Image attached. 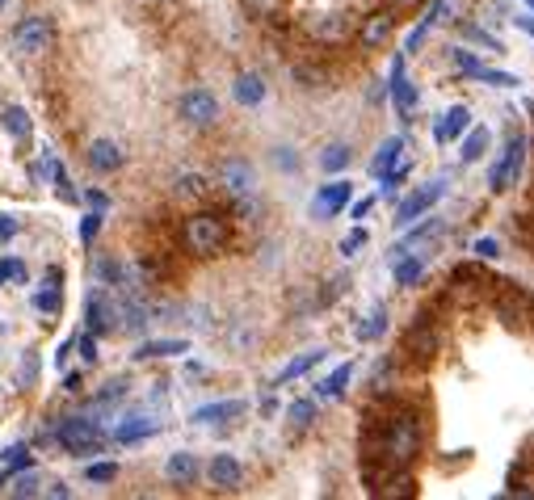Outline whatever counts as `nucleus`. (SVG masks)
Listing matches in <instances>:
<instances>
[{
	"mask_svg": "<svg viewBox=\"0 0 534 500\" xmlns=\"http://www.w3.org/2000/svg\"><path fill=\"white\" fill-rule=\"evenodd\" d=\"M522 156H526V139H522V134H510V144H505V156H501V164L492 169V177H488V185H492L497 194H501V190H510L513 177L522 172Z\"/></svg>",
	"mask_w": 534,
	"mask_h": 500,
	"instance_id": "1a4fd4ad",
	"label": "nucleus"
},
{
	"mask_svg": "<svg viewBox=\"0 0 534 500\" xmlns=\"http://www.w3.org/2000/svg\"><path fill=\"white\" fill-rule=\"evenodd\" d=\"M228 236H231L228 219L215 215V210H198V215H190L182 223V245L194 256H219L228 248Z\"/></svg>",
	"mask_w": 534,
	"mask_h": 500,
	"instance_id": "f03ea898",
	"label": "nucleus"
},
{
	"mask_svg": "<svg viewBox=\"0 0 534 500\" xmlns=\"http://www.w3.org/2000/svg\"><path fill=\"white\" fill-rule=\"evenodd\" d=\"M34 375H38V366H34V357L25 354V362H22V383H25V387H34Z\"/></svg>",
	"mask_w": 534,
	"mask_h": 500,
	"instance_id": "603ef678",
	"label": "nucleus"
},
{
	"mask_svg": "<svg viewBox=\"0 0 534 500\" xmlns=\"http://www.w3.org/2000/svg\"><path fill=\"white\" fill-rule=\"evenodd\" d=\"M231 93H236V101H240V106H248V110H253V106H261V101H266V80H261L257 72H244V76H236Z\"/></svg>",
	"mask_w": 534,
	"mask_h": 500,
	"instance_id": "412c9836",
	"label": "nucleus"
},
{
	"mask_svg": "<svg viewBox=\"0 0 534 500\" xmlns=\"http://www.w3.org/2000/svg\"><path fill=\"white\" fill-rule=\"evenodd\" d=\"M307 38L312 42H320V47H337V42H345V38H353V17L341 9H328V13H312L304 22Z\"/></svg>",
	"mask_w": 534,
	"mask_h": 500,
	"instance_id": "20e7f679",
	"label": "nucleus"
},
{
	"mask_svg": "<svg viewBox=\"0 0 534 500\" xmlns=\"http://www.w3.org/2000/svg\"><path fill=\"white\" fill-rule=\"evenodd\" d=\"M190 354V341H144L135 349V362H152V357H177Z\"/></svg>",
	"mask_w": 534,
	"mask_h": 500,
	"instance_id": "a878e982",
	"label": "nucleus"
},
{
	"mask_svg": "<svg viewBox=\"0 0 534 500\" xmlns=\"http://www.w3.org/2000/svg\"><path fill=\"white\" fill-rule=\"evenodd\" d=\"M98 232H101V210H93V215H85V219H80V240H85V245H93V240H98Z\"/></svg>",
	"mask_w": 534,
	"mask_h": 500,
	"instance_id": "c03bdc74",
	"label": "nucleus"
},
{
	"mask_svg": "<svg viewBox=\"0 0 534 500\" xmlns=\"http://www.w3.org/2000/svg\"><path fill=\"white\" fill-rule=\"evenodd\" d=\"M72 349H76V341L60 345V354H55V366H63V362H68V354H72Z\"/></svg>",
	"mask_w": 534,
	"mask_h": 500,
	"instance_id": "4d7b16f0",
	"label": "nucleus"
},
{
	"mask_svg": "<svg viewBox=\"0 0 534 500\" xmlns=\"http://www.w3.org/2000/svg\"><path fill=\"white\" fill-rule=\"evenodd\" d=\"M454 282H484V269L480 265H459L454 269Z\"/></svg>",
	"mask_w": 534,
	"mask_h": 500,
	"instance_id": "3c124183",
	"label": "nucleus"
},
{
	"mask_svg": "<svg viewBox=\"0 0 534 500\" xmlns=\"http://www.w3.org/2000/svg\"><path fill=\"white\" fill-rule=\"evenodd\" d=\"M358 47L362 51H379V47H388L391 34H396V9H375V13H366L362 22H358Z\"/></svg>",
	"mask_w": 534,
	"mask_h": 500,
	"instance_id": "423d86ee",
	"label": "nucleus"
},
{
	"mask_svg": "<svg viewBox=\"0 0 534 500\" xmlns=\"http://www.w3.org/2000/svg\"><path fill=\"white\" fill-rule=\"evenodd\" d=\"M383 332H388V307L379 303V307H370L366 319L358 324V337H362V341H375V337H383Z\"/></svg>",
	"mask_w": 534,
	"mask_h": 500,
	"instance_id": "c85d7f7f",
	"label": "nucleus"
},
{
	"mask_svg": "<svg viewBox=\"0 0 534 500\" xmlns=\"http://www.w3.org/2000/svg\"><path fill=\"white\" fill-rule=\"evenodd\" d=\"M370 207H375V198H362V202H353V219H366V215H370Z\"/></svg>",
	"mask_w": 534,
	"mask_h": 500,
	"instance_id": "864d4df0",
	"label": "nucleus"
},
{
	"mask_svg": "<svg viewBox=\"0 0 534 500\" xmlns=\"http://www.w3.org/2000/svg\"><path fill=\"white\" fill-rule=\"evenodd\" d=\"M526 5H530V9H534V0H526Z\"/></svg>",
	"mask_w": 534,
	"mask_h": 500,
	"instance_id": "052dcab7",
	"label": "nucleus"
},
{
	"mask_svg": "<svg viewBox=\"0 0 534 500\" xmlns=\"http://www.w3.org/2000/svg\"><path fill=\"white\" fill-rule=\"evenodd\" d=\"M240 412H244V400H219V403H207V408H194V421L198 425H219V421H231Z\"/></svg>",
	"mask_w": 534,
	"mask_h": 500,
	"instance_id": "b1692460",
	"label": "nucleus"
},
{
	"mask_svg": "<svg viewBox=\"0 0 534 500\" xmlns=\"http://www.w3.org/2000/svg\"><path fill=\"white\" fill-rule=\"evenodd\" d=\"M446 185H450L446 177H434V181H429V185H421V190H413V194H408V198H404V202H400V210H396V223H400V227H408V223H413V219H421V215H426V210L434 207L437 198L446 194Z\"/></svg>",
	"mask_w": 534,
	"mask_h": 500,
	"instance_id": "6e6552de",
	"label": "nucleus"
},
{
	"mask_svg": "<svg viewBox=\"0 0 534 500\" xmlns=\"http://www.w3.org/2000/svg\"><path fill=\"white\" fill-rule=\"evenodd\" d=\"M350 156H353L350 144H328L324 156H320V169H324V172H341L345 164H350Z\"/></svg>",
	"mask_w": 534,
	"mask_h": 500,
	"instance_id": "473e14b6",
	"label": "nucleus"
},
{
	"mask_svg": "<svg viewBox=\"0 0 534 500\" xmlns=\"http://www.w3.org/2000/svg\"><path fill=\"white\" fill-rule=\"evenodd\" d=\"M47 496H68V484H63V479H60V484H51Z\"/></svg>",
	"mask_w": 534,
	"mask_h": 500,
	"instance_id": "bf43d9fd",
	"label": "nucleus"
},
{
	"mask_svg": "<svg viewBox=\"0 0 534 500\" xmlns=\"http://www.w3.org/2000/svg\"><path fill=\"white\" fill-rule=\"evenodd\" d=\"M0 9H5V0H0Z\"/></svg>",
	"mask_w": 534,
	"mask_h": 500,
	"instance_id": "680f3d73",
	"label": "nucleus"
},
{
	"mask_svg": "<svg viewBox=\"0 0 534 500\" xmlns=\"http://www.w3.org/2000/svg\"><path fill=\"white\" fill-rule=\"evenodd\" d=\"M240 5L248 17H261V22H269V17H278L286 9V0H240Z\"/></svg>",
	"mask_w": 534,
	"mask_h": 500,
	"instance_id": "c9c22d12",
	"label": "nucleus"
},
{
	"mask_svg": "<svg viewBox=\"0 0 534 500\" xmlns=\"http://www.w3.org/2000/svg\"><path fill=\"white\" fill-rule=\"evenodd\" d=\"M5 282H25V261L5 256V261H0V286H5Z\"/></svg>",
	"mask_w": 534,
	"mask_h": 500,
	"instance_id": "79ce46f5",
	"label": "nucleus"
},
{
	"mask_svg": "<svg viewBox=\"0 0 534 500\" xmlns=\"http://www.w3.org/2000/svg\"><path fill=\"white\" fill-rule=\"evenodd\" d=\"M219 185H223L228 194H236V198H248V194H253V185H257L253 164L240 160V156L223 160V164H219Z\"/></svg>",
	"mask_w": 534,
	"mask_h": 500,
	"instance_id": "9d476101",
	"label": "nucleus"
},
{
	"mask_svg": "<svg viewBox=\"0 0 534 500\" xmlns=\"http://www.w3.org/2000/svg\"><path fill=\"white\" fill-rule=\"evenodd\" d=\"M295 76H299L304 85H324V80H328L324 68H307V63H299V68H295Z\"/></svg>",
	"mask_w": 534,
	"mask_h": 500,
	"instance_id": "a18cd8bd",
	"label": "nucleus"
},
{
	"mask_svg": "<svg viewBox=\"0 0 534 500\" xmlns=\"http://www.w3.org/2000/svg\"><path fill=\"white\" fill-rule=\"evenodd\" d=\"M55 441H60L68 454H98L101 450V425L89 421V416H68L55 429Z\"/></svg>",
	"mask_w": 534,
	"mask_h": 500,
	"instance_id": "7ed1b4c3",
	"label": "nucleus"
},
{
	"mask_svg": "<svg viewBox=\"0 0 534 500\" xmlns=\"http://www.w3.org/2000/svg\"><path fill=\"white\" fill-rule=\"evenodd\" d=\"M156 429H160V421H152V416H131V421H122V425L114 429V441H122V446H131V441L152 438Z\"/></svg>",
	"mask_w": 534,
	"mask_h": 500,
	"instance_id": "4be33fe9",
	"label": "nucleus"
},
{
	"mask_svg": "<svg viewBox=\"0 0 534 500\" xmlns=\"http://www.w3.org/2000/svg\"><path fill=\"white\" fill-rule=\"evenodd\" d=\"M400 156H404V139H400V134H391V139H383V144H379L375 160H370V172H375V177H383V172H388Z\"/></svg>",
	"mask_w": 534,
	"mask_h": 500,
	"instance_id": "bb28decb",
	"label": "nucleus"
},
{
	"mask_svg": "<svg viewBox=\"0 0 534 500\" xmlns=\"http://www.w3.org/2000/svg\"><path fill=\"white\" fill-rule=\"evenodd\" d=\"M450 9H454V0H434V5H429V13L421 17V22H417V30H413V34H408L404 51H417V47H421V42H426V34L434 30V22H437V17H446Z\"/></svg>",
	"mask_w": 534,
	"mask_h": 500,
	"instance_id": "5701e85b",
	"label": "nucleus"
},
{
	"mask_svg": "<svg viewBox=\"0 0 534 500\" xmlns=\"http://www.w3.org/2000/svg\"><path fill=\"white\" fill-rule=\"evenodd\" d=\"M177 114H182L185 126L207 131V126L219 123V101H215V93H207V88H190V93L177 101Z\"/></svg>",
	"mask_w": 534,
	"mask_h": 500,
	"instance_id": "0eeeda50",
	"label": "nucleus"
},
{
	"mask_svg": "<svg viewBox=\"0 0 534 500\" xmlns=\"http://www.w3.org/2000/svg\"><path fill=\"white\" fill-rule=\"evenodd\" d=\"M207 479H211V488H223V492L240 488V484H244L240 458H236V454H215V458H211V467H207Z\"/></svg>",
	"mask_w": 534,
	"mask_h": 500,
	"instance_id": "ddd939ff",
	"label": "nucleus"
},
{
	"mask_svg": "<svg viewBox=\"0 0 534 500\" xmlns=\"http://www.w3.org/2000/svg\"><path fill=\"white\" fill-rule=\"evenodd\" d=\"M164 476L177 484V488H190L198 479V458L190 450H177V454H169V463H164Z\"/></svg>",
	"mask_w": 534,
	"mask_h": 500,
	"instance_id": "aec40b11",
	"label": "nucleus"
},
{
	"mask_svg": "<svg viewBox=\"0 0 534 500\" xmlns=\"http://www.w3.org/2000/svg\"><path fill=\"white\" fill-rule=\"evenodd\" d=\"M426 450V425H421V416L417 412H391L379 429V446H375V458L391 467V471H400V467H413Z\"/></svg>",
	"mask_w": 534,
	"mask_h": 500,
	"instance_id": "f257e3e1",
	"label": "nucleus"
},
{
	"mask_svg": "<svg viewBox=\"0 0 534 500\" xmlns=\"http://www.w3.org/2000/svg\"><path fill=\"white\" fill-rule=\"evenodd\" d=\"M85 198H89V207H98V210H106V207H109V198L101 194V190H89Z\"/></svg>",
	"mask_w": 534,
	"mask_h": 500,
	"instance_id": "5fc2aeb1",
	"label": "nucleus"
},
{
	"mask_svg": "<svg viewBox=\"0 0 534 500\" xmlns=\"http://www.w3.org/2000/svg\"><path fill=\"white\" fill-rule=\"evenodd\" d=\"M353 198V185L350 181H328V185H320V194H316V202H312V215L316 219H333L337 210H345V202Z\"/></svg>",
	"mask_w": 534,
	"mask_h": 500,
	"instance_id": "f8f14e48",
	"label": "nucleus"
},
{
	"mask_svg": "<svg viewBox=\"0 0 534 500\" xmlns=\"http://www.w3.org/2000/svg\"><path fill=\"white\" fill-rule=\"evenodd\" d=\"M76 349H80V357H85V362H98V337H93V332H85V337L76 341Z\"/></svg>",
	"mask_w": 534,
	"mask_h": 500,
	"instance_id": "de8ad7c7",
	"label": "nucleus"
},
{
	"mask_svg": "<svg viewBox=\"0 0 534 500\" xmlns=\"http://www.w3.org/2000/svg\"><path fill=\"white\" fill-rule=\"evenodd\" d=\"M286 421H291V429H307L312 421H316V403H312V400H295L291 408H286Z\"/></svg>",
	"mask_w": 534,
	"mask_h": 500,
	"instance_id": "e433bc0d",
	"label": "nucleus"
},
{
	"mask_svg": "<svg viewBox=\"0 0 534 500\" xmlns=\"http://www.w3.org/2000/svg\"><path fill=\"white\" fill-rule=\"evenodd\" d=\"M391 97H396V114H400L404 123H413V106H417V88L413 80L404 76V55L391 63Z\"/></svg>",
	"mask_w": 534,
	"mask_h": 500,
	"instance_id": "dca6fc26",
	"label": "nucleus"
},
{
	"mask_svg": "<svg viewBox=\"0 0 534 500\" xmlns=\"http://www.w3.org/2000/svg\"><path fill=\"white\" fill-rule=\"evenodd\" d=\"M85 479L89 484H114V479H118V463H89Z\"/></svg>",
	"mask_w": 534,
	"mask_h": 500,
	"instance_id": "ea45409f",
	"label": "nucleus"
},
{
	"mask_svg": "<svg viewBox=\"0 0 534 500\" xmlns=\"http://www.w3.org/2000/svg\"><path fill=\"white\" fill-rule=\"evenodd\" d=\"M388 5H391V9H396V13H400V9H417L421 0H388Z\"/></svg>",
	"mask_w": 534,
	"mask_h": 500,
	"instance_id": "13d9d810",
	"label": "nucleus"
},
{
	"mask_svg": "<svg viewBox=\"0 0 534 500\" xmlns=\"http://www.w3.org/2000/svg\"><path fill=\"white\" fill-rule=\"evenodd\" d=\"M13 496H38V476H34V467H25L22 476H17V484H13Z\"/></svg>",
	"mask_w": 534,
	"mask_h": 500,
	"instance_id": "37998d69",
	"label": "nucleus"
},
{
	"mask_svg": "<svg viewBox=\"0 0 534 500\" xmlns=\"http://www.w3.org/2000/svg\"><path fill=\"white\" fill-rule=\"evenodd\" d=\"M526 307H534V299H526L522 291H505V294H501V303H497V311H501L505 324H522Z\"/></svg>",
	"mask_w": 534,
	"mask_h": 500,
	"instance_id": "393cba45",
	"label": "nucleus"
},
{
	"mask_svg": "<svg viewBox=\"0 0 534 500\" xmlns=\"http://www.w3.org/2000/svg\"><path fill=\"white\" fill-rule=\"evenodd\" d=\"M421 273H426V261L421 256H404L396 265V286H413V282H421Z\"/></svg>",
	"mask_w": 534,
	"mask_h": 500,
	"instance_id": "f704fd0d",
	"label": "nucleus"
},
{
	"mask_svg": "<svg viewBox=\"0 0 534 500\" xmlns=\"http://www.w3.org/2000/svg\"><path fill=\"white\" fill-rule=\"evenodd\" d=\"M454 60H459V68L467 76H475V80H484V85H497V88H510V85H518L510 72H492V68H484V63L475 60V55H467V51H454Z\"/></svg>",
	"mask_w": 534,
	"mask_h": 500,
	"instance_id": "a211bd4d",
	"label": "nucleus"
},
{
	"mask_svg": "<svg viewBox=\"0 0 534 500\" xmlns=\"http://www.w3.org/2000/svg\"><path fill=\"white\" fill-rule=\"evenodd\" d=\"M17 227H22V223L13 219V215H0V245H9L13 236H17Z\"/></svg>",
	"mask_w": 534,
	"mask_h": 500,
	"instance_id": "8fccbe9b",
	"label": "nucleus"
},
{
	"mask_svg": "<svg viewBox=\"0 0 534 500\" xmlns=\"http://www.w3.org/2000/svg\"><path fill=\"white\" fill-rule=\"evenodd\" d=\"M350 375H353L350 362H345V366H337L333 375L324 378V383H316V395H320V400H341V395H345V387H350Z\"/></svg>",
	"mask_w": 534,
	"mask_h": 500,
	"instance_id": "cd10ccee",
	"label": "nucleus"
},
{
	"mask_svg": "<svg viewBox=\"0 0 534 500\" xmlns=\"http://www.w3.org/2000/svg\"><path fill=\"white\" fill-rule=\"evenodd\" d=\"M475 256H484V261H492V256H501V245L492 240V236H484V240H475Z\"/></svg>",
	"mask_w": 534,
	"mask_h": 500,
	"instance_id": "09e8293b",
	"label": "nucleus"
},
{
	"mask_svg": "<svg viewBox=\"0 0 534 500\" xmlns=\"http://www.w3.org/2000/svg\"><path fill=\"white\" fill-rule=\"evenodd\" d=\"M320 357H324L320 349H312V354H304V357H295L291 366H286L278 378H274V387H278V383H291V378H299V375H307L312 366H320Z\"/></svg>",
	"mask_w": 534,
	"mask_h": 500,
	"instance_id": "72a5a7b5",
	"label": "nucleus"
},
{
	"mask_svg": "<svg viewBox=\"0 0 534 500\" xmlns=\"http://www.w3.org/2000/svg\"><path fill=\"white\" fill-rule=\"evenodd\" d=\"M207 194V177L202 172H182L177 177V198H202Z\"/></svg>",
	"mask_w": 534,
	"mask_h": 500,
	"instance_id": "4c0bfd02",
	"label": "nucleus"
},
{
	"mask_svg": "<svg viewBox=\"0 0 534 500\" xmlns=\"http://www.w3.org/2000/svg\"><path fill=\"white\" fill-rule=\"evenodd\" d=\"M467 126H472V110H467V106H450V110L442 114V123H437L434 139H437V144H454Z\"/></svg>",
	"mask_w": 534,
	"mask_h": 500,
	"instance_id": "6ab92c4d",
	"label": "nucleus"
},
{
	"mask_svg": "<svg viewBox=\"0 0 534 500\" xmlns=\"http://www.w3.org/2000/svg\"><path fill=\"white\" fill-rule=\"evenodd\" d=\"M370 492H375L379 500H408V496H417V476L408 471V467H400L396 476L383 479V484H375Z\"/></svg>",
	"mask_w": 534,
	"mask_h": 500,
	"instance_id": "f3484780",
	"label": "nucleus"
},
{
	"mask_svg": "<svg viewBox=\"0 0 534 500\" xmlns=\"http://www.w3.org/2000/svg\"><path fill=\"white\" fill-rule=\"evenodd\" d=\"M0 123H5V131H9L13 139H30V114H25L22 106H9V110L0 114Z\"/></svg>",
	"mask_w": 534,
	"mask_h": 500,
	"instance_id": "7c9ffc66",
	"label": "nucleus"
},
{
	"mask_svg": "<svg viewBox=\"0 0 534 500\" xmlns=\"http://www.w3.org/2000/svg\"><path fill=\"white\" fill-rule=\"evenodd\" d=\"M0 458H5L13 471H25V467H34V454H30V446H9V450L0 454Z\"/></svg>",
	"mask_w": 534,
	"mask_h": 500,
	"instance_id": "a19ab883",
	"label": "nucleus"
},
{
	"mask_svg": "<svg viewBox=\"0 0 534 500\" xmlns=\"http://www.w3.org/2000/svg\"><path fill=\"white\" fill-rule=\"evenodd\" d=\"M9 38L13 51H22V55H47L51 42H55V22L51 17H22Z\"/></svg>",
	"mask_w": 534,
	"mask_h": 500,
	"instance_id": "39448f33",
	"label": "nucleus"
},
{
	"mask_svg": "<svg viewBox=\"0 0 534 500\" xmlns=\"http://www.w3.org/2000/svg\"><path fill=\"white\" fill-rule=\"evenodd\" d=\"M404 345H408V349H413V354L421 357V362H434L437 349H442V337H437L434 319H429V316L417 319L413 329H408V337H404Z\"/></svg>",
	"mask_w": 534,
	"mask_h": 500,
	"instance_id": "9b49d317",
	"label": "nucleus"
},
{
	"mask_svg": "<svg viewBox=\"0 0 534 500\" xmlns=\"http://www.w3.org/2000/svg\"><path fill=\"white\" fill-rule=\"evenodd\" d=\"M80 387H85V378H80V375H68V378H63V391H80Z\"/></svg>",
	"mask_w": 534,
	"mask_h": 500,
	"instance_id": "6e6d98bb",
	"label": "nucleus"
},
{
	"mask_svg": "<svg viewBox=\"0 0 534 500\" xmlns=\"http://www.w3.org/2000/svg\"><path fill=\"white\" fill-rule=\"evenodd\" d=\"M437 227H442V223H437V219H426V223H421V227H413V232L404 236V240H400V245H396V248H391V253H408V248H413V245H421V240H429V236H434Z\"/></svg>",
	"mask_w": 534,
	"mask_h": 500,
	"instance_id": "58836bf2",
	"label": "nucleus"
},
{
	"mask_svg": "<svg viewBox=\"0 0 534 500\" xmlns=\"http://www.w3.org/2000/svg\"><path fill=\"white\" fill-rule=\"evenodd\" d=\"M63 282H42V291L34 294V307L38 311H47V316H55V311H60L63 307V291H60Z\"/></svg>",
	"mask_w": 534,
	"mask_h": 500,
	"instance_id": "c756f323",
	"label": "nucleus"
},
{
	"mask_svg": "<svg viewBox=\"0 0 534 500\" xmlns=\"http://www.w3.org/2000/svg\"><path fill=\"white\" fill-rule=\"evenodd\" d=\"M85 160H89V169L93 172H118L122 164H126V152H122L114 139H93L89 152H85Z\"/></svg>",
	"mask_w": 534,
	"mask_h": 500,
	"instance_id": "4468645a",
	"label": "nucleus"
},
{
	"mask_svg": "<svg viewBox=\"0 0 534 500\" xmlns=\"http://www.w3.org/2000/svg\"><path fill=\"white\" fill-rule=\"evenodd\" d=\"M114 319H118V303H109L106 294H89L85 303V324L93 337H101V332H114Z\"/></svg>",
	"mask_w": 534,
	"mask_h": 500,
	"instance_id": "2eb2a0df",
	"label": "nucleus"
},
{
	"mask_svg": "<svg viewBox=\"0 0 534 500\" xmlns=\"http://www.w3.org/2000/svg\"><path fill=\"white\" fill-rule=\"evenodd\" d=\"M362 245H366V232H362V227H353V232L345 236V240H341V253H345V256H353Z\"/></svg>",
	"mask_w": 534,
	"mask_h": 500,
	"instance_id": "49530a36",
	"label": "nucleus"
},
{
	"mask_svg": "<svg viewBox=\"0 0 534 500\" xmlns=\"http://www.w3.org/2000/svg\"><path fill=\"white\" fill-rule=\"evenodd\" d=\"M484 152H488V131H484V126H480V131H472V134H467V139H463V152H459V160H463V164H475V160L484 156Z\"/></svg>",
	"mask_w": 534,
	"mask_h": 500,
	"instance_id": "2f4dec72",
	"label": "nucleus"
}]
</instances>
